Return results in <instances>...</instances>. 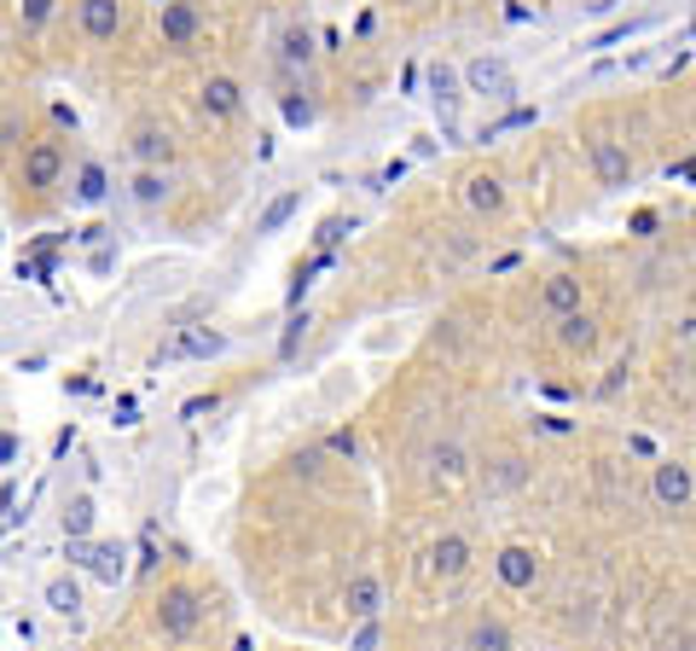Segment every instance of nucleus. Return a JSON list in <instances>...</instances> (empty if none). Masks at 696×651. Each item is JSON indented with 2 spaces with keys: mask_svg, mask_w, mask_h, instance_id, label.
I'll return each instance as SVG.
<instances>
[{
  "mask_svg": "<svg viewBox=\"0 0 696 651\" xmlns=\"http://www.w3.org/2000/svg\"><path fill=\"white\" fill-rule=\"evenodd\" d=\"M302 331H308V314H291V326H284V338H279V355L291 361L296 355V343H302Z\"/></svg>",
  "mask_w": 696,
  "mask_h": 651,
  "instance_id": "c85d7f7f",
  "label": "nucleus"
},
{
  "mask_svg": "<svg viewBox=\"0 0 696 651\" xmlns=\"http://www.w3.org/2000/svg\"><path fill=\"white\" fill-rule=\"evenodd\" d=\"M175 192V180H168V170H134V198L151 210V204H163V198Z\"/></svg>",
  "mask_w": 696,
  "mask_h": 651,
  "instance_id": "412c9836",
  "label": "nucleus"
},
{
  "mask_svg": "<svg viewBox=\"0 0 696 651\" xmlns=\"http://www.w3.org/2000/svg\"><path fill=\"white\" fill-rule=\"evenodd\" d=\"M220 349H227V338H220V331H210V326H186L175 343L157 349V361H186V355L210 361V355H220Z\"/></svg>",
  "mask_w": 696,
  "mask_h": 651,
  "instance_id": "9b49d317",
  "label": "nucleus"
},
{
  "mask_svg": "<svg viewBox=\"0 0 696 651\" xmlns=\"http://www.w3.org/2000/svg\"><path fill=\"white\" fill-rule=\"evenodd\" d=\"M650 494H656V506L685 512L691 500H696V477H691V465H685V460H656V465H650Z\"/></svg>",
  "mask_w": 696,
  "mask_h": 651,
  "instance_id": "f03ea898",
  "label": "nucleus"
},
{
  "mask_svg": "<svg viewBox=\"0 0 696 651\" xmlns=\"http://www.w3.org/2000/svg\"><path fill=\"white\" fill-rule=\"evenodd\" d=\"M296 210H302V192H279V198H274V204H267V210H262V222H256V233H279V227H284V222H291V215H296Z\"/></svg>",
  "mask_w": 696,
  "mask_h": 651,
  "instance_id": "b1692460",
  "label": "nucleus"
},
{
  "mask_svg": "<svg viewBox=\"0 0 696 651\" xmlns=\"http://www.w3.org/2000/svg\"><path fill=\"white\" fill-rule=\"evenodd\" d=\"M354 651H371V646H378V616H371V623H360V628H354V640H349Z\"/></svg>",
  "mask_w": 696,
  "mask_h": 651,
  "instance_id": "c756f323",
  "label": "nucleus"
},
{
  "mask_svg": "<svg viewBox=\"0 0 696 651\" xmlns=\"http://www.w3.org/2000/svg\"><path fill=\"white\" fill-rule=\"evenodd\" d=\"M586 158H592L598 187H627V180H633V158H627V146H616V140H586Z\"/></svg>",
  "mask_w": 696,
  "mask_h": 651,
  "instance_id": "6e6552de",
  "label": "nucleus"
},
{
  "mask_svg": "<svg viewBox=\"0 0 696 651\" xmlns=\"http://www.w3.org/2000/svg\"><path fill=\"white\" fill-rule=\"evenodd\" d=\"M343 227H349V222H343V215H331V222H326V227H319V250H331L337 239H343Z\"/></svg>",
  "mask_w": 696,
  "mask_h": 651,
  "instance_id": "7c9ffc66",
  "label": "nucleus"
},
{
  "mask_svg": "<svg viewBox=\"0 0 696 651\" xmlns=\"http://www.w3.org/2000/svg\"><path fill=\"white\" fill-rule=\"evenodd\" d=\"M93 500L88 494H71V500H64V536H71V541H88L93 536Z\"/></svg>",
  "mask_w": 696,
  "mask_h": 651,
  "instance_id": "aec40b11",
  "label": "nucleus"
},
{
  "mask_svg": "<svg viewBox=\"0 0 696 651\" xmlns=\"http://www.w3.org/2000/svg\"><path fill=\"white\" fill-rule=\"evenodd\" d=\"M157 29H163V47H192L203 29V12L192 0H157Z\"/></svg>",
  "mask_w": 696,
  "mask_h": 651,
  "instance_id": "20e7f679",
  "label": "nucleus"
},
{
  "mask_svg": "<svg viewBox=\"0 0 696 651\" xmlns=\"http://www.w3.org/2000/svg\"><path fill=\"white\" fill-rule=\"evenodd\" d=\"M465 651H517V634L505 628V616H470L465 628Z\"/></svg>",
  "mask_w": 696,
  "mask_h": 651,
  "instance_id": "4468645a",
  "label": "nucleus"
},
{
  "mask_svg": "<svg viewBox=\"0 0 696 651\" xmlns=\"http://www.w3.org/2000/svg\"><path fill=\"white\" fill-rule=\"evenodd\" d=\"M430 88H435V105H458V88H453V71H447V64H435V71H430Z\"/></svg>",
  "mask_w": 696,
  "mask_h": 651,
  "instance_id": "cd10ccee",
  "label": "nucleus"
},
{
  "mask_svg": "<svg viewBox=\"0 0 696 651\" xmlns=\"http://www.w3.org/2000/svg\"><path fill=\"white\" fill-rule=\"evenodd\" d=\"M76 547V559L88 564V571L99 576V581H123V571H128V553H123V541H71Z\"/></svg>",
  "mask_w": 696,
  "mask_h": 651,
  "instance_id": "f8f14e48",
  "label": "nucleus"
},
{
  "mask_svg": "<svg viewBox=\"0 0 696 651\" xmlns=\"http://www.w3.org/2000/svg\"><path fill=\"white\" fill-rule=\"evenodd\" d=\"M198 623H203V599H198V588H168L163 599H157V634L163 640H192L198 634Z\"/></svg>",
  "mask_w": 696,
  "mask_h": 651,
  "instance_id": "f257e3e1",
  "label": "nucleus"
},
{
  "mask_svg": "<svg viewBox=\"0 0 696 651\" xmlns=\"http://www.w3.org/2000/svg\"><path fill=\"white\" fill-rule=\"evenodd\" d=\"M679 338H696V314H691V321H685V326H679Z\"/></svg>",
  "mask_w": 696,
  "mask_h": 651,
  "instance_id": "473e14b6",
  "label": "nucleus"
},
{
  "mask_svg": "<svg viewBox=\"0 0 696 651\" xmlns=\"http://www.w3.org/2000/svg\"><path fill=\"white\" fill-rule=\"evenodd\" d=\"M18 180L29 192H53L59 180H64V146L59 140H36L24 152V163H18Z\"/></svg>",
  "mask_w": 696,
  "mask_h": 651,
  "instance_id": "7ed1b4c3",
  "label": "nucleus"
},
{
  "mask_svg": "<svg viewBox=\"0 0 696 651\" xmlns=\"http://www.w3.org/2000/svg\"><path fill=\"white\" fill-rule=\"evenodd\" d=\"M586 303V286H581V274H552L546 286H540V309L552 314V321H564V314H574Z\"/></svg>",
  "mask_w": 696,
  "mask_h": 651,
  "instance_id": "9d476101",
  "label": "nucleus"
},
{
  "mask_svg": "<svg viewBox=\"0 0 696 651\" xmlns=\"http://www.w3.org/2000/svg\"><path fill=\"white\" fill-rule=\"evenodd\" d=\"M18 18H24L29 36H41V29L53 24V0H18Z\"/></svg>",
  "mask_w": 696,
  "mask_h": 651,
  "instance_id": "a878e982",
  "label": "nucleus"
},
{
  "mask_svg": "<svg viewBox=\"0 0 696 651\" xmlns=\"http://www.w3.org/2000/svg\"><path fill=\"white\" fill-rule=\"evenodd\" d=\"M465 198H470V210H482V215H499V210H505V187H499V175H477Z\"/></svg>",
  "mask_w": 696,
  "mask_h": 651,
  "instance_id": "4be33fe9",
  "label": "nucleus"
},
{
  "mask_svg": "<svg viewBox=\"0 0 696 651\" xmlns=\"http://www.w3.org/2000/svg\"><path fill=\"white\" fill-rule=\"evenodd\" d=\"M71 198H76V204H105V198H111V170H105V163H99V158H88V163H76V180H71Z\"/></svg>",
  "mask_w": 696,
  "mask_h": 651,
  "instance_id": "dca6fc26",
  "label": "nucleus"
},
{
  "mask_svg": "<svg viewBox=\"0 0 696 651\" xmlns=\"http://www.w3.org/2000/svg\"><path fill=\"white\" fill-rule=\"evenodd\" d=\"M279 59H284V64H308V59H314V36H308V24H291V29H284Z\"/></svg>",
  "mask_w": 696,
  "mask_h": 651,
  "instance_id": "393cba45",
  "label": "nucleus"
},
{
  "mask_svg": "<svg viewBox=\"0 0 696 651\" xmlns=\"http://www.w3.org/2000/svg\"><path fill=\"white\" fill-rule=\"evenodd\" d=\"M12 454H18V437H0V465H12Z\"/></svg>",
  "mask_w": 696,
  "mask_h": 651,
  "instance_id": "2f4dec72",
  "label": "nucleus"
},
{
  "mask_svg": "<svg viewBox=\"0 0 696 651\" xmlns=\"http://www.w3.org/2000/svg\"><path fill=\"white\" fill-rule=\"evenodd\" d=\"M494 576H499L511 593L534 588V581H540V553H534V547H522V541L499 547V553H494Z\"/></svg>",
  "mask_w": 696,
  "mask_h": 651,
  "instance_id": "39448f33",
  "label": "nucleus"
},
{
  "mask_svg": "<svg viewBox=\"0 0 696 651\" xmlns=\"http://www.w3.org/2000/svg\"><path fill=\"white\" fill-rule=\"evenodd\" d=\"M430 460H435V472H441V477H458V472H465V448H458V442H441Z\"/></svg>",
  "mask_w": 696,
  "mask_h": 651,
  "instance_id": "bb28decb",
  "label": "nucleus"
},
{
  "mask_svg": "<svg viewBox=\"0 0 696 651\" xmlns=\"http://www.w3.org/2000/svg\"><path fill=\"white\" fill-rule=\"evenodd\" d=\"M465 82H470V93H482V99H511V93H517L511 64H505V59H488V53L465 64Z\"/></svg>",
  "mask_w": 696,
  "mask_h": 651,
  "instance_id": "423d86ee",
  "label": "nucleus"
},
{
  "mask_svg": "<svg viewBox=\"0 0 696 651\" xmlns=\"http://www.w3.org/2000/svg\"><path fill=\"white\" fill-rule=\"evenodd\" d=\"M529 483V465H522L517 454H499V460H482V489L488 494H511Z\"/></svg>",
  "mask_w": 696,
  "mask_h": 651,
  "instance_id": "a211bd4d",
  "label": "nucleus"
},
{
  "mask_svg": "<svg viewBox=\"0 0 696 651\" xmlns=\"http://www.w3.org/2000/svg\"><path fill=\"white\" fill-rule=\"evenodd\" d=\"M128 152L140 158V170H163V163L175 158V140H168L157 123H140V128L128 135Z\"/></svg>",
  "mask_w": 696,
  "mask_h": 651,
  "instance_id": "2eb2a0df",
  "label": "nucleus"
},
{
  "mask_svg": "<svg viewBox=\"0 0 696 651\" xmlns=\"http://www.w3.org/2000/svg\"><path fill=\"white\" fill-rule=\"evenodd\" d=\"M198 105H203V116H210V123H232V116L244 111V88L232 76H210L198 88Z\"/></svg>",
  "mask_w": 696,
  "mask_h": 651,
  "instance_id": "0eeeda50",
  "label": "nucleus"
},
{
  "mask_svg": "<svg viewBox=\"0 0 696 651\" xmlns=\"http://www.w3.org/2000/svg\"><path fill=\"white\" fill-rule=\"evenodd\" d=\"M343 611L354 616V623H371V616L383 611V581L360 571V576H349V588H343Z\"/></svg>",
  "mask_w": 696,
  "mask_h": 651,
  "instance_id": "ddd939ff",
  "label": "nucleus"
},
{
  "mask_svg": "<svg viewBox=\"0 0 696 651\" xmlns=\"http://www.w3.org/2000/svg\"><path fill=\"white\" fill-rule=\"evenodd\" d=\"M557 343H564L569 355H586V349L598 343V321H592L586 309H574V314H564V321H557Z\"/></svg>",
  "mask_w": 696,
  "mask_h": 651,
  "instance_id": "6ab92c4d",
  "label": "nucleus"
},
{
  "mask_svg": "<svg viewBox=\"0 0 696 651\" xmlns=\"http://www.w3.org/2000/svg\"><path fill=\"white\" fill-rule=\"evenodd\" d=\"M465 571H470V541L465 536H441L430 547V576L453 581V576H465Z\"/></svg>",
  "mask_w": 696,
  "mask_h": 651,
  "instance_id": "f3484780",
  "label": "nucleus"
},
{
  "mask_svg": "<svg viewBox=\"0 0 696 651\" xmlns=\"http://www.w3.org/2000/svg\"><path fill=\"white\" fill-rule=\"evenodd\" d=\"M76 18H81V36L88 41H116L123 36V0H81Z\"/></svg>",
  "mask_w": 696,
  "mask_h": 651,
  "instance_id": "1a4fd4ad",
  "label": "nucleus"
},
{
  "mask_svg": "<svg viewBox=\"0 0 696 651\" xmlns=\"http://www.w3.org/2000/svg\"><path fill=\"white\" fill-rule=\"evenodd\" d=\"M47 611H59V616H76L81 611V588L71 576H53L47 581Z\"/></svg>",
  "mask_w": 696,
  "mask_h": 651,
  "instance_id": "5701e85b",
  "label": "nucleus"
}]
</instances>
